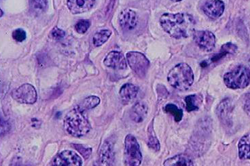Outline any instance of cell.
I'll use <instances>...</instances> for the list:
<instances>
[{
	"label": "cell",
	"instance_id": "cell-12",
	"mask_svg": "<svg viewBox=\"0 0 250 166\" xmlns=\"http://www.w3.org/2000/svg\"><path fill=\"white\" fill-rule=\"evenodd\" d=\"M138 14L131 9H125L119 15L120 25L125 31H132L138 25Z\"/></svg>",
	"mask_w": 250,
	"mask_h": 166
},
{
	"label": "cell",
	"instance_id": "cell-15",
	"mask_svg": "<svg viewBox=\"0 0 250 166\" xmlns=\"http://www.w3.org/2000/svg\"><path fill=\"white\" fill-rule=\"evenodd\" d=\"M237 46L232 44L231 42H229L227 43V44H224L218 53L213 55L209 60L205 62L204 67L206 66V65H211V64L219 63L220 60L224 59V58H225L226 56H228V55L235 54L236 52L237 51Z\"/></svg>",
	"mask_w": 250,
	"mask_h": 166
},
{
	"label": "cell",
	"instance_id": "cell-16",
	"mask_svg": "<svg viewBox=\"0 0 250 166\" xmlns=\"http://www.w3.org/2000/svg\"><path fill=\"white\" fill-rule=\"evenodd\" d=\"M95 2L94 0H69L67 5L73 15H78L91 10Z\"/></svg>",
	"mask_w": 250,
	"mask_h": 166
},
{
	"label": "cell",
	"instance_id": "cell-29",
	"mask_svg": "<svg viewBox=\"0 0 250 166\" xmlns=\"http://www.w3.org/2000/svg\"><path fill=\"white\" fill-rule=\"evenodd\" d=\"M31 8L36 13L44 12L47 8V1H31Z\"/></svg>",
	"mask_w": 250,
	"mask_h": 166
},
{
	"label": "cell",
	"instance_id": "cell-23",
	"mask_svg": "<svg viewBox=\"0 0 250 166\" xmlns=\"http://www.w3.org/2000/svg\"><path fill=\"white\" fill-rule=\"evenodd\" d=\"M111 35H112V32L108 30V29L101 30L100 32H97L93 38L94 46H96V47H100V46H102L108 40Z\"/></svg>",
	"mask_w": 250,
	"mask_h": 166
},
{
	"label": "cell",
	"instance_id": "cell-13",
	"mask_svg": "<svg viewBox=\"0 0 250 166\" xmlns=\"http://www.w3.org/2000/svg\"><path fill=\"white\" fill-rule=\"evenodd\" d=\"M232 107L229 99L222 100L217 107L216 113L220 122L226 127H230L232 124Z\"/></svg>",
	"mask_w": 250,
	"mask_h": 166
},
{
	"label": "cell",
	"instance_id": "cell-35",
	"mask_svg": "<svg viewBox=\"0 0 250 166\" xmlns=\"http://www.w3.org/2000/svg\"></svg>",
	"mask_w": 250,
	"mask_h": 166
},
{
	"label": "cell",
	"instance_id": "cell-10",
	"mask_svg": "<svg viewBox=\"0 0 250 166\" xmlns=\"http://www.w3.org/2000/svg\"><path fill=\"white\" fill-rule=\"evenodd\" d=\"M52 166H83V160L75 152L66 150L55 157Z\"/></svg>",
	"mask_w": 250,
	"mask_h": 166
},
{
	"label": "cell",
	"instance_id": "cell-14",
	"mask_svg": "<svg viewBox=\"0 0 250 166\" xmlns=\"http://www.w3.org/2000/svg\"><path fill=\"white\" fill-rule=\"evenodd\" d=\"M104 63L105 66L116 70H123L127 67L126 58L122 53L118 51L109 53L105 57Z\"/></svg>",
	"mask_w": 250,
	"mask_h": 166
},
{
	"label": "cell",
	"instance_id": "cell-32",
	"mask_svg": "<svg viewBox=\"0 0 250 166\" xmlns=\"http://www.w3.org/2000/svg\"><path fill=\"white\" fill-rule=\"evenodd\" d=\"M243 108L248 116L250 117V93L244 94L242 98Z\"/></svg>",
	"mask_w": 250,
	"mask_h": 166
},
{
	"label": "cell",
	"instance_id": "cell-11",
	"mask_svg": "<svg viewBox=\"0 0 250 166\" xmlns=\"http://www.w3.org/2000/svg\"><path fill=\"white\" fill-rule=\"evenodd\" d=\"M225 9V3L220 0L205 1L202 6V10L205 15L213 20L220 18L223 15Z\"/></svg>",
	"mask_w": 250,
	"mask_h": 166
},
{
	"label": "cell",
	"instance_id": "cell-9",
	"mask_svg": "<svg viewBox=\"0 0 250 166\" xmlns=\"http://www.w3.org/2000/svg\"><path fill=\"white\" fill-rule=\"evenodd\" d=\"M12 97L19 103L32 105L37 100V92L32 85L25 84L13 91Z\"/></svg>",
	"mask_w": 250,
	"mask_h": 166
},
{
	"label": "cell",
	"instance_id": "cell-26",
	"mask_svg": "<svg viewBox=\"0 0 250 166\" xmlns=\"http://www.w3.org/2000/svg\"><path fill=\"white\" fill-rule=\"evenodd\" d=\"M100 103V98L96 96H90L88 97L85 98L82 102L81 106L78 107L82 110H91V109L95 108L98 106Z\"/></svg>",
	"mask_w": 250,
	"mask_h": 166
},
{
	"label": "cell",
	"instance_id": "cell-24",
	"mask_svg": "<svg viewBox=\"0 0 250 166\" xmlns=\"http://www.w3.org/2000/svg\"><path fill=\"white\" fill-rule=\"evenodd\" d=\"M151 124L148 128V131H147V136H148V139H147V145L151 149L154 150V151H159L161 148V145L159 140L156 137L155 132L153 129V126Z\"/></svg>",
	"mask_w": 250,
	"mask_h": 166
},
{
	"label": "cell",
	"instance_id": "cell-25",
	"mask_svg": "<svg viewBox=\"0 0 250 166\" xmlns=\"http://www.w3.org/2000/svg\"><path fill=\"white\" fill-rule=\"evenodd\" d=\"M165 111L174 118L175 122H180L183 117V111L174 104H168L165 107Z\"/></svg>",
	"mask_w": 250,
	"mask_h": 166
},
{
	"label": "cell",
	"instance_id": "cell-1",
	"mask_svg": "<svg viewBox=\"0 0 250 166\" xmlns=\"http://www.w3.org/2000/svg\"><path fill=\"white\" fill-rule=\"evenodd\" d=\"M160 25L165 32L177 39L190 37L195 31V20L186 13L163 14L160 18Z\"/></svg>",
	"mask_w": 250,
	"mask_h": 166
},
{
	"label": "cell",
	"instance_id": "cell-18",
	"mask_svg": "<svg viewBox=\"0 0 250 166\" xmlns=\"http://www.w3.org/2000/svg\"><path fill=\"white\" fill-rule=\"evenodd\" d=\"M114 154L110 141H106L100 150V163L102 166H110L114 162Z\"/></svg>",
	"mask_w": 250,
	"mask_h": 166
},
{
	"label": "cell",
	"instance_id": "cell-6",
	"mask_svg": "<svg viewBox=\"0 0 250 166\" xmlns=\"http://www.w3.org/2000/svg\"><path fill=\"white\" fill-rule=\"evenodd\" d=\"M129 67L140 78H144L150 67V61L144 54L139 52H129L126 55Z\"/></svg>",
	"mask_w": 250,
	"mask_h": 166
},
{
	"label": "cell",
	"instance_id": "cell-3",
	"mask_svg": "<svg viewBox=\"0 0 250 166\" xmlns=\"http://www.w3.org/2000/svg\"><path fill=\"white\" fill-rule=\"evenodd\" d=\"M194 80L193 71L187 63H181L175 65L169 71L167 81L174 89L186 91L192 86Z\"/></svg>",
	"mask_w": 250,
	"mask_h": 166
},
{
	"label": "cell",
	"instance_id": "cell-7",
	"mask_svg": "<svg viewBox=\"0 0 250 166\" xmlns=\"http://www.w3.org/2000/svg\"><path fill=\"white\" fill-rule=\"evenodd\" d=\"M211 124L206 121L200 123L199 127L194 133L193 138L191 139V148L192 150L200 152L206 149L208 142L210 139L211 135Z\"/></svg>",
	"mask_w": 250,
	"mask_h": 166
},
{
	"label": "cell",
	"instance_id": "cell-4",
	"mask_svg": "<svg viewBox=\"0 0 250 166\" xmlns=\"http://www.w3.org/2000/svg\"><path fill=\"white\" fill-rule=\"evenodd\" d=\"M224 82L230 89H243L250 84V67L240 65L226 73Z\"/></svg>",
	"mask_w": 250,
	"mask_h": 166
},
{
	"label": "cell",
	"instance_id": "cell-34",
	"mask_svg": "<svg viewBox=\"0 0 250 166\" xmlns=\"http://www.w3.org/2000/svg\"><path fill=\"white\" fill-rule=\"evenodd\" d=\"M249 65H250V60H249Z\"/></svg>",
	"mask_w": 250,
	"mask_h": 166
},
{
	"label": "cell",
	"instance_id": "cell-5",
	"mask_svg": "<svg viewBox=\"0 0 250 166\" xmlns=\"http://www.w3.org/2000/svg\"><path fill=\"white\" fill-rule=\"evenodd\" d=\"M124 160L126 166H140L142 161V154L136 138L128 134L125 138Z\"/></svg>",
	"mask_w": 250,
	"mask_h": 166
},
{
	"label": "cell",
	"instance_id": "cell-20",
	"mask_svg": "<svg viewBox=\"0 0 250 166\" xmlns=\"http://www.w3.org/2000/svg\"><path fill=\"white\" fill-rule=\"evenodd\" d=\"M164 166H194V164L189 155L179 154L165 161Z\"/></svg>",
	"mask_w": 250,
	"mask_h": 166
},
{
	"label": "cell",
	"instance_id": "cell-2",
	"mask_svg": "<svg viewBox=\"0 0 250 166\" xmlns=\"http://www.w3.org/2000/svg\"><path fill=\"white\" fill-rule=\"evenodd\" d=\"M64 128L68 134L74 137H82L89 132L91 126L84 111L79 107L71 110L64 119Z\"/></svg>",
	"mask_w": 250,
	"mask_h": 166
},
{
	"label": "cell",
	"instance_id": "cell-19",
	"mask_svg": "<svg viewBox=\"0 0 250 166\" xmlns=\"http://www.w3.org/2000/svg\"><path fill=\"white\" fill-rule=\"evenodd\" d=\"M147 110L148 107L146 104L143 102H139L132 107L130 117L135 123L142 122L147 116Z\"/></svg>",
	"mask_w": 250,
	"mask_h": 166
},
{
	"label": "cell",
	"instance_id": "cell-8",
	"mask_svg": "<svg viewBox=\"0 0 250 166\" xmlns=\"http://www.w3.org/2000/svg\"><path fill=\"white\" fill-rule=\"evenodd\" d=\"M192 36L196 44L203 51L209 53L214 49L216 38L212 32L208 30H195Z\"/></svg>",
	"mask_w": 250,
	"mask_h": 166
},
{
	"label": "cell",
	"instance_id": "cell-28",
	"mask_svg": "<svg viewBox=\"0 0 250 166\" xmlns=\"http://www.w3.org/2000/svg\"><path fill=\"white\" fill-rule=\"evenodd\" d=\"M90 26H91V22L89 20L83 19L76 24L75 29L78 34H83L87 32Z\"/></svg>",
	"mask_w": 250,
	"mask_h": 166
},
{
	"label": "cell",
	"instance_id": "cell-31",
	"mask_svg": "<svg viewBox=\"0 0 250 166\" xmlns=\"http://www.w3.org/2000/svg\"><path fill=\"white\" fill-rule=\"evenodd\" d=\"M65 36V32L63 30L58 28V27H55V28L53 29V30L50 32V37L53 38L54 39H61L63 38Z\"/></svg>",
	"mask_w": 250,
	"mask_h": 166
},
{
	"label": "cell",
	"instance_id": "cell-27",
	"mask_svg": "<svg viewBox=\"0 0 250 166\" xmlns=\"http://www.w3.org/2000/svg\"><path fill=\"white\" fill-rule=\"evenodd\" d=\"M73 147L77 151L81 153L82 156L84 157L85 160H88L90 156H91L92 153L91 148H87V147L84 146V145L80 144H73Z\"/></svg>",
	"mask_w": 250,
	"mask_h": 166
},
{
	"label": "cell",
	"instance_id": "cell-17",
	"mask_svg": "<svg viewBox=\"0 0 250 166\" xmlns=\"http://www.w3.org/2000/svg\"><path fill=\"white\" fill-rule=\"evenodd\" d=\"M139 88L134 84H125L120 90L119 94L124 104L131 103L138 96Z\"/></svg>",
	"mask_w": 250,
	"mask_h": 166
},
{
	"label": "cell",
	"instance_id": "cell-33",
	"mask_svg": "<svg viewBox=\"0 0 250 166\" xmlns=\"http://www.w3.org/2000/svg\"><path fill=\"white\" fill-rule=\"evenodd\" d=\"M1 134H6L7 131L9 129V126H8V124L6 122V121H3V118H1Z\"/></svg>",
	"mask_w": 250,
	"mask_h": 166
},
{
	"label": "cell",
	"instance_id": "cell-22",
	"mask_svg": "<svg viewBox=\"0 0 250 166\" xmlns=\"http://www.w3.org/2000/svg\"><path fill=\"white\" fill-rule=\"evenodd\" d=\"M202 96L197 94H191L185 98L186 110L188 112L195 111L199 110V106L202 103Z\"/></svg>",
	"mask_w": 250,
	"mask_h": 166
},
{
	"label": "cell",
	"instance_id": "cell-30",
	"mask_svg": "<svg viewBox=\"0 0 250 166\" xmlns=\"http://www.w3.org/2000/svg\"><path fill=\"white\" fill-rule=\"evenodd\" d=\"M13 37L15 41L22 42V41H25L27 38V34L24 29H17L13 33Z\"/></svg>",
	"mask_w": 250,
	"mask_h": 166
},
{
	"label": "cell",
	"instance_id": "cell-21",
	"mask_svg": "<svg viewBox=\"0 0 250 166\" xmlns=\"http://www.w3.org/2000/svg\"><path fill=\"white\" fill-rule=\"evenodd\" d=\"M238 150L241 160H250V133L241 138L238 143Z\"/></svg>",
	"mask_w": 250,
	"mask_h": 166
}]
</instances>
